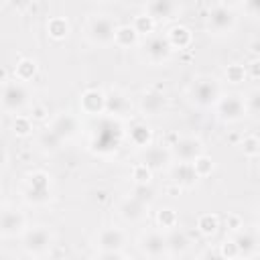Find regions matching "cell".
Wrapping results in <instances>:
<instances>
[{
    "mask_svg": "<svg viewBox=\"0 0 260 260\" xmlns=\"http://www.w3.org/2000/svg\"><path fill=\"white\" fill-rule=\"evenodd\" d=\"M122 126L116 118L112 116H100V122L93 126V132H91V140H89V146L95 154L100 156H108L112 152H116L120 148V142H122Z\"/></svg>",
    "mask_w": 260,
    "mask_h": 260,
    "instance_id": "cell-1",
    "label": "cell"
},
{
    "mask_svg": "<svg viewBox=\"0 0 260 260\" xmlns=\"http://www.w3.org/2000/svg\"><path fill=\"white\" fill-rule=\"evenodd\" d=\"M20 193H22V199L28 205L41 207V205L51 203L53 201V179H51V175L43 169L30 171L22 181Z\"/></svg>",
    "mask_w": 260,
    "mask_h": 260,
    "instance_id": "cell-2",
    "label": "cell"
},
{
    "mask_svg": "<svg viewBox=\"0 0 260 260\" xmlns=\"http://www.w3.org/2000/svg\"><path fill=\"white\" fill-rule=\"evenodd\" d=\"M30 106V91L24 81L4 79L0 81V108L8 114H22Z\"/></svg>",
    "mask_w": 260,
    "mask_h": 260,
    "instance_id": "cell-3",
    "label": "cell"
},
{
    "mask_svg": "<svg viewBox=\"0 0 260 260\" xmlns=\"http://www.w3.org/2000/svg\"><path fill=\"white\" fill-rule=\"evenodd\" d=\"M221 95V83L213 75H199L191 81L187 89V98L197 108H213L217 98Z\"/></svg>",
    "mask_w": 260,
    "mask_h": 260,
    "instance_id": "cell-4",
    "label": "cell"
},
{
    "mask_svg": "<svg viewBox=\"0 0 260 260\" xmlns=\"http://www.w3.org/2000/svg\"><path fill=\"white\" fill-rule=\"evenodd\" d=\"M238 28V14L228 4H215L205 16V30L211 37H230Z\"/></svg>",
    "mask_w": 260,
    "mask_h": 260,
    "instance_id": "cell-5",
    "label": "cell"
},
{
    "mask_svg": "<svg viewBox=\"0 0 260 260\" xmlns=\"http://www.w3.org/2000/svg\"><path fill=\"white\" fill-rule=\"evenodd\" d=\"M118 22L110 14H91L85 24V37L93 47H110L114 45V32Z\"/></svg>",
    "mask_w": 260,
    "mask_h": 260,
    "instance_id": "cell-6",
    "label": "cell"
},
{
    "mask_svg": "<svg viewBox=\"0 0 260 260\" xmlns=\"http://www.w3.org/2000/svg\"><path fill=\"white\" fill-rule=\"evenodd\" d=\"M20 242H22L24 254L45 256V254L51 252V248L55 244V234L47 225H32V228H26L20 234Z\"/></svg>",
    "mask_w": 260,
    "mask_h": 260,
    "instance_id": "cell-7",
    "label": "cell"
},
{
    "mask_svg": "<svg viewBox=\"0 0 260 260\" xmlns=\"http://www.w3.org/2000/svg\"><path fill=\"white\" fill-rule=\"evenodd\" d=\"M215 116L223 124H238L248 116V108L244 102V95L240 93H221L217 102L213 104Z\"/></svg>",
    "mask_w": 260,
    "mask_h": 260,
    "instance_id": "cell-8",
    "label": "cell"
},
{
    "mask_svg": "<svg viewBox=\"0 0 260 260\" xmlns=\"http://www.w3.org/2000/svg\"><path fill=\"white\" fill-rule=\"evenodd\" d=\"M140 51H142V59L148 63V65H167L173 57V49L167 41L165 35H150L144 39V43L140 45Z\"/></svg>",
    "mask_w": 260,
    "mask_h": 260,
    "instance_id": "cell-9",
    "label": "cell"
},
{
    "mask_svg": "<svg viewBox=\"0 0 260 260\" xmlns=\"http://www.w3.org/2000/svg\"><path fill=\"white\" fill-rule=\"evenodd\" d=\"M232 240L238 248V258H256L260 254V236L256 225H242L232 234Z\"/></svg>",
    "mask_w": 260,
    "mask_h": 260,
    "instance_id": "cell-10",
    "label": "cell"
},
{
    "mask_svg": "<svg viewBox=\"0 0 260 260\" xmlns=\"http://www.w3.org/2000/svg\"><path fill=\"white\" fill-rule=\"evenodd\" d=\"M140 162H144L152 173L167 171L173 162V152L165 144H154L150 142L148 146L140 148Z\"/></svg>",
    "mask_w": 260,
    "mask_h": 260,
    "instance_id": "cell-11",
    "label": "cell"
},
{
    "mask_svg": "<svg viewBox=\"0 0 260 260\" xmlns=\"http://www.w3.org/2000/svg\"><path fill=\"white\" fill-rule=\"evenodd\" d=\"M148 203L136 199L134 195H126L124 199H120L116 211H118V217L130 225H136V223H142L146 217H148Z\"/></svg>",
    "mask_w": 260,
    "mask_h": 260,
    "instance_id": "cell-12",
    "label": "cell"
},
{
    "mask_svg": "<svg viewBox=\"0 0 260 260\" xmlns=\"http://www.w3.org/2000/svg\"><path fill=\"white\" fill-rule=\"evenodd\" d=\"M136 246H138L140 254L146 256V258H165V256H169L167 254V238H165V232H160V230L142 232Z\"/></svg>",
    "mask_w": 260,
    "mask_h": 260,
    "instance_id": "cell-13",
    "label": "cell"
},
{
    "mask_svg": "<svg viewBox=\"0 0 260 260\" xmlns=\"http://www.w3.org/2000/svg\"><path fill=\"white\" fill-rule=\"evenodd\" d=\"M128 244V236L122 228H116V225H108V228H102L95 238H93V246H95V252H104V250H124Z\"/></svg>",
    "mask_w": 260,
    "mask_h": 260,
    "instance_id": "cell-14",
    "label": "cell"
},
{
    "mask_svg": "<svg viewBox=\"0 0 260 260\" xmlns=\"http://www.w3.org/2000/svg\"><path fill=\"white\" fill-rule=\"evenodd\" d=\"M169 148H171L173 156L183 162H193L199 154L205 152V146H203L201 138H197V136H179Z\"/></svg>",
    "mask_w": 260,
    "mask_h": 260,
    "instance_id": "cell-15",
    "label": "cell"
},
{
    "mask_svg": "<svg viewBox=\"0 0 260 260\" xmlns=\"http://www.w3.org/2000/svg\"><path fill=\"white\" fill-rule=\"evenodd\" d=\"M26 230V215L14 207L0 209V238H18Z\"/></svg>",
    "mask_w": 260,
    "mask_h": 260,
    "instance_id": "cell-16",
    "label": "cell"
},
{
    "mask_svg": "<svg viewBox=\"0 0 260 260\" xmlns=\"http://www.w3.org/2000/svg\"><path fill=\"white\" fill-rule=\"evenodd\" d=\"M106 93V110L104 114L106 116H112V118H124L130 110H132V102H130V95L124 91V89H118V87H112Z\"/></svg>",
    "mask_w": 260,
    "mask_h": 260,
    "instance_id": "cell-17",
    "label": "cell"
},
{
    "mask_svg": "<svg viewBox=\"0 0 260 260\" xmlns=\"http://www.w3.org/2000/svg\"><path fill=\"white\" fill-rule=\"evenodd\" d=\"M79 110H81V114L91 116V118L104 116V110H106V93L102 89H98V87L85 89L79 95Z\"/></svg>",
    "mask_w": 260,
    "mask_h": 260,
    "instance_id": "cell-18",
    "label": "cell"
},
{
    "mask_svg": "<svg viewBox=\"0 0 260 260\" xmlns=\"http://www.w3.org/2000/svg\"><path fill=\"white\" fill-rule=\"evenodd\" d=\"M167 108V98L160 89H144L138 98V110L144 118H154Z\"/></svg>",
    "mask_w": 260,
    "mask_h": 260,
    "instance_id": "cell-19",
    "label": "cell"
},
{
    "mask_svg": "<svg viewBox=\"0 0 260 260\" xmlns=\"http://www.w3.org/2000/svg\"><path fill=\"white\" fill-rule=\"evenodd\" d=\"M49 128L55 134H59L63 140H71V138H75L79 134V118L75 114H71V112H59V114H55L51 118Z\"/></svg>",
    "mask_w": 260,
    "mask_h": 260,
    "instance_id": "cell-20",
    "label": "cell"
},
{
    "mask_svg": "<svg viewBox=\"0 0 260 260\" xmlns=\"http://www.w3.org/2000/svg\"><path fill=\"white\" fill-rule=\"evenodd\" d=\"M181 6L179 0H146V14L152 16L156 22H165V20H173L177 18Z\"/></svg>",
    "mask_w": 260,
    "mask_h": 260,
    "instance_id": "cell-21",
    "label": "cell"
},
{
    "mask_svg": "<svg viewBox=\"0 0 260 260\" xmlns=\"http://www.w3.org/2000/svg\"><path fill=\"white\" fill-rule=\"evenodd\" d=\"M169 175H171V181L179 189H191V187H195L199 183V177H197V173H195V169H193L191 162L179 160V162L171 165L169 167Z\"/></svg>",
    "mask_w": 260,
    "mask_h": 260,
    "instance_id": "cell-22",
    "label": "cell"
},
{
    "mask_svg": "<svg viewBox=\"0 0 260 260\" xmlns=\"http://www.w3.org/2000/svg\"><path fill=\"white\" fill-rule=\"evenodd\" d=\"M169 45L173 51H187L191 45H193V32L191 28H187L185 24H173L167 28L165 32Z\"/></svg>",
    "mask_w": 260,
    "mask_h": 260,
    "instance_id": "cell-23",
    "label": "cell"
},
{
    "mask_svg": "<svg viewBox=\"0 0 260 260\" xmlns=\"http://www.w3.org/2000/svg\"><path fill=\"white\" fill-rule=\"evenodd\" d=\"M126 136H128V140H130L138 150L144 148V146H148V144L154 140L152 128H150L144 120H136V122H132V124L128 126V130H126Z\"/></svg>",
    "mask_w": 260,
    "mask_h": 260,
    "instance_id": "cell-24",
    "label": "cell"
},
{
    "mask_svg": "<svg viewBox=\"0 0 260 260\" xmlns=\"http://www.w3.org/2000/svg\"><path fill=\"white\" fill-rule=\"evenodd\" d=\"M165 238H167V254L169 256H185L189 252V248H191L189 236L179 228L169 230L165 234Z\"/></svg>",
    "mask_w": 260,
    "mask_h": 260,
    "instance_id": "cell-25",
    "label": "cell"
},
{
    "mask_svg": "<svg viewBox=\"0 0 260 260\" xmlns=\"http://www.w3.org/2000/svg\"><path fill=\"white\" fill-rule=\"evenodd\" d=\"M114 45L118 49H134L140 45V37L132 24H118L114 32Z\"/></svg>",
    "mask_w": 260,
    "mask_h": 260,
    "instance_id": "cell-26",
    "label": "cell"
},
{
    "mask_svg": "<svg viewBox=\"0 0 260 260\" xmlns=\"http://www.w3.org/2000/svg\"><path fill=\"white\" fill-rule=\"evenodd\" d=\"M63 142H65V140H63L59 134H55L49 126H47L45 130H41L39 136H37V146H39V150L45 152V154H55V152H59Z\"/></svg>",
    "mask_w": 260,
    "mask_h": 260,
    "instance_id": "cell-27",
    "label": "cell"
},
{
    "mask_svg": "<svg viewBox=\"0 0 260 260\" xmlns=\"http://www.w3.org/2000/svg\"><path fill=\"white\" fill-rule=\"evenodd\" d=\"M71 32V24L65 16H51L47 20V35L53 41H65Z\"/></svg>",
    "mask_w": 260,
    "mask_h": 260,
    "instance_id": "cell-28",
    "label": "cell"
},
{
    "mask_svg": "<svg viewBox=\"0 0 260 260\" xmlns=\"http://www.w3.org/2000/svg\"><path fill=\"white\" fill-rule=\"evenodd\" d=\"M37 69H39V67H37V61H35V59H30V57H22V59H18V63L14 65V79L28 83V81L35 79Z\"/></svg>",
    "mask_w": 260,
    "mask_h": 260,
    "instance_id": "cell-29",
    "label": "cell"
},
{
    "mask_svg": "<svg viewBox=\"0 0 260 260\" xmlns=\"http://www.w3.org/2000/svg\"><path fill=\"white\" fill-rule=\"evenodd\" d=\"M10 130H12V134L18 136V138H26V136L32 134L35 122H32V118H30L28 114H14L12 124H10Z\"/></svg>",
    "mask_w": 260,
    "mask_h": 260,
    "instance_id": "cell-30",
    "label": "cell"
},
{
    "mask_svg": "<svg viewBox=\"0 0 260 260\" xmlns=\"http://www.w3.org/2000/svg\"><path fill=\"white\" fill-rule=\"evenodd\" d=\"M195 225H197V232H199L201 236L211 238V236H215V234L219 232V217H217L215 213H201V215L197 217Z\"/></svg>",
    "mask_w": 260,
    "mask_h": 260,
    "instance_id": "cell-31",
    "label": "cell"
},
{
    "mask_svg": "<svg viewBox=\"0 0 260 260\" xmlns=\"http://www.w3.org/2000/svg\"><path fill=\"white\" fill-rule=\"evenodd\" d=\"M156 225L160 232H169L179 225V213L173 207H160L156 211Z\"/></svg>",
    "mask_w": 260,
    "mask_h": 260,
    "instance_id": "cell-32",
    "label": "cell"
},
{
    "mask_svg": "<svg viewBox=\"0 0 260 260\" xmlns=\"http://www.w3.org/2000/svg\"><path fill=\"white\" fill-rule=\"evenodd\" d=\"M132 26H134V30L138 32V37H150L152 32H154V28H156V20L152 18V16H148L146 12H142V14H136L134 16V20H132Z\"/></svg>",
    "mask_w": 260,
    "mask_h": 260,
    "instance_id": "cell-33",
    "label": "cell"
},
{
    "mask_svg": "<svg viewBox=\"0 0 260 260\" xmlns=\"http://www.w3.org/2000/svg\"><path fill=\"white\" fill-rule=\"evenodd\" d=\"M238 146H240V150H242V154L246 158H258V154H260V140H258L256 134L244 136Z\"/></svg>",
    "mask_w": 260,
    "mask_h": 260,
    "instance_id": "cell-34",
    "label": "cell"
},
{
    "mask_svg": "<svg viewBox=\"0 0 260 260\" xmlns=\"http://www.w3.org/2000/svg\"><path fill=\"white\" fill-rule=\"evenodd\" d=\"M191 165H193V169H195V173H197V177H199V179L209 177V175L213 173V169H215V160H213L211 156H207L205 152H203V154H199Z\"/></svg>",
    "mask_w": 260,
    "mask_h": 260,
    "instance_id": "cell-35",
    "label": "cell"
},
{
    "mask_svg": "<svg viewBox=\"0 0 260 260\" xmlns=\"http://www.w3.org/2000/svg\"><path fill=\"white\" fill-rule=\"evenodd\" d=\"M223 79H225L228 83H232V85L242 83L244 79H248V77H246V67H244L242 63H230V65L223 69Z\"/></svg>",
    "mask_w": 260,
    "mask_h": 260,
    "instance_id": "cell-36",
    "label": "cell"
},
{
    "mask_svg": "<svg viewBox=\"0 0 260 260\" xmlns=\"http://www.w3.org/2000/svg\"><path fill=\"white\" fill-rule=\"evenodd\" d=\"M130 177H132V183L134 185H146L152 181V171L144 165V162H136L132 169H130Z\"/></svg>",
    "mask_w": 260,
    "mask_h": 260,
    "instance_id": "cell-37",
    "label": "cell"
},
{
    "mask_svg": "<svg viewBox=\"0 0 260 260\" xmlns=\"http://www.w3.org/2000/svg\"><path fill=\"white\" fill-rule=\"evenodd\" d=\"M130 195H134L136 199H140V201H144L148 205L156 199V191L150 187V183H146V185H134L132 191H130Z\"/></svg>",
    "mask_w": 260,
    "mask_h": 260,
    "instance_id": "cell-38",
    "label": "cell"
},
{
    "mask_svg": "<svg viewBox=\"0 0 260 260\" xmlns=\"http://www.w3.org/2000/svg\"><path fill=\"white\" fill-rule=\"evenodd\" d=\"M217 256L228 258V260H236V258H238V248H236V244H234L232 238H228V240H223V242L219 244V248H217Z\"/></svg>",
    "mask_w": 260,
    "mask_h": 260,
    "instance_id": "cell-39",
    "label": "cell"
},
{
    "mask_svg": "<svg viewBox=\"0 0 260 260\" xmlns=\"http://www.w3.org/2000/svg\"><path fill=\"white\" fill-rule=\"evenodd\" d=\"M244 102H246V108H248V114H256L260 110V91L254 87L250 89L246 95H244Z\"/></svg>",
    "mask_w": 260,
    "mask_h": 260,
    "instance_id": "cell-40",
    "label": "cell"
},
{
    "mask_svg": "<svg viewBox=\"0 0 260 260\" xmlns=\"http://www.w3.org/2000/svg\"><path fill=\"white\" fill-rule=\"evenodd\" d=\"M242 8H244L246 16L256 20L258 14H260V0H242Z\"/></svg>",
    "mask_w": 260,
    "mask_h": 260,
    "instance_id": "cell-41",
    "label": "cell"
},
{
    "mask_svg": "<svg viewBox=\"0 0 260 260\" xmlns=\"http://www.w3.org/2000/svg\"><path fill=\"white\" fill-rule=\"evenodd\" d=\"M246 67V77H250L252 81H258L260 79V59L258 57H254L248 65H244Z\"/></svg>",
    "mask_w": 260,
    "mask_h": 260,
    "instance_id": "cell-42",
    "label": "cell"
},
{
    "mask_svg": "<svg viewBox=\"0 0 260 260\" xmlns=\"http://www.w3.org/2000/svg\"><path fill=\"white\" fill-rule=\"evenodd\" d=\"M242 225H244V221H242V217H240L238 213H228V217H225V228H228L230 234L238 232Z\"/></svg>",
    "mask_w": 260,
    "mask_h": 260,
    "instance_id": "cell-43",
    "label": "cell"
},
{
    "mask_svg": "<svg viewBox=\"0 0 260 260\" xmlns=\"http://www.w3.org/2000/svg\"><path fill=\"white\" fill-rule=\"evenodd\" d=\"M98 258L102 260H118V258H126L124 250H104V252H95Z\"/></svg>",
    "mask_w": 260,
    "mask_h": 260,
    "instance_id": "cell-44",
    "label": "cell"
},
{
    "mask_svg": "<svg viewBox=\"0 0 260 260\" xmlns=\"http://www.w3.org/2000/svg\"><path fill=\"white\" fill-rule=\"evenodd\" d=\"M32 2H35V0H6V4H8L10 8H14V10H18V12H22V10L30 8V6H32Z\"/></svg>",
    "mask_w": 260,
    "mask_h": 260,
    "instance_id": "cell-45",
    "label": "cell"
},
{
    "mask_svg": "<svg viewBox=\"0 0 260 260\" xmlns=\"http://www.w3.org/2000/svg\"><path fill=\"white\" fill-rule=\"evenodd\" d=\"M47 114H49V112H47V108H45V106H32V110H30V114H28V116H30V118H32V122H35V120H45V118H47Z\"/></svg>",
    "mask_w": 260,
    "mask_h": 260,
    "instance_id": "cell-46",
    "label": "cell"
},
{
    "mask_svg": "<svg viewBox=\"0 0 260 260\" xmlns=\"http://www.w3.org/2000/svg\"><path fill=\"white\" fill-rule=\"evenodd\" d=\"M6 160H8V154H6V150L0 146V171L4 169V165H6Z\"/></svg>",
    "mask_w": 260,
    "mask_h": 260,
    "instance_id": "cell-47",
    "label": "cell"
},
{
    "mask_svg": "<svg viewBox=\"0 0 260 260\" xmlns=\"http://www.w3.org/2000/svg\"><path fill=\"white\" fill-rule=\"evenodd\" d=\"M6 79V71L4 69H0V81H4Z\"/></svg>",
    "mask_w": 260,
    "mask_h": 260,
    "instance_id": "cell-48",
    "label": "cell"
},
{
    "mask_svg": "<svg viewBox=\"0 0 260 260\" xmlns=\"http://www.w3.org/2000/svg\"><path fill=\"white\" fill-rule=\"evenodd\" d=\"M100 2H116V0H100Z\"/></svg>",
    "mask_w": 260,
    "mask_h": 260,
    "instance_id": "cell-49",
    "label": "cell"
},
{
    "mask_svg": "<svg viewBox=\"0 0 260 260\" xmlns=\"http://www.w3.org/2000/svg\"><path fill=\"white\" fill-rule=\"evenodd\" d=\"M0 195H2V191H0Z\"/></svg>",
    "mask_w": 260,
    "mask_h": 260,
    "instance_id": "cell-50",
    "label": "cell"
}]
</instances>
